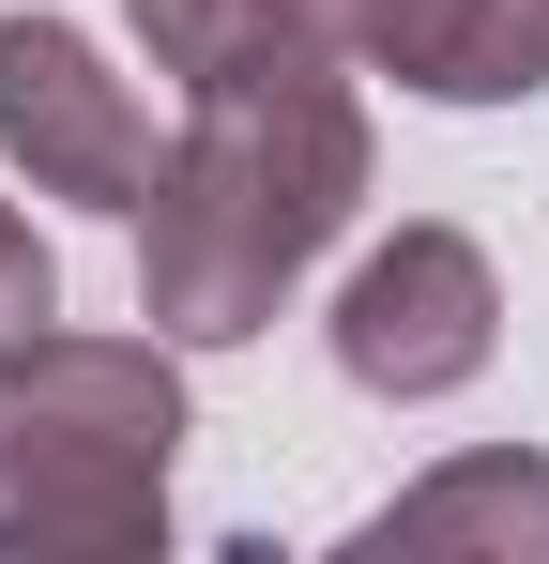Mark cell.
I'll return each mask as SVG.
<instances>
[{"mask_svg":"<svg viewBox=\"0 0 549 564\" xmlns=\"http://www.w3.org/2000/svg\"><path fill=\"white\" fill-rule=\"evenodd\" d=\"M366 93L352 62H274V77H214L183 93L169 153L138 184V321L169 351H245L274 336V305L321 275V245L366 214Z\"/></svg>","mask_w":549,"mask_h":564,"instance_id":"1","label":"cell"},{"mask_svg":"<svg viewBox=\"0 0 549 564\" xmlns=\"http://www.w3.org/2000/svg\"><path fill=\"white\" fill-rule=\"evenodd\" d=\"M198 443L169 336H15L0 351V564H138L169 550V473Z\"/></svg>","mask_w":549,"mask_h":564,"instance_id":"2","label":"cell"},{"mask_svg":"<svg viewBox=\"0 0 549 564\" xmlns=\"http://www.w3.org/2000/svg\"><path fill=\"white\" fill-rule=\"evenodd\" d=\"M321 336H336V381H352V397L428 412V397H458V381H488V351H504V275H488L473 229L412 214V229H381L352 275H336Z\"/></svg>","mask_w":549,"mask_h":564,"instance_id":"3","label":"cell"},{"mask_svg":"<svg viewBox=\"0 0 549 564\" xmlns=\"http://www.w3.org/2000/svg\"><path fill=\"white\" fill-rule=\"evenodd\" d=\"M153 153H169V138H153L138 77L92 46L77 15L15 0V15H0V169L31 198H77V214H138Z\"/></svg>","mask_w":549,"mask_h":564,"instance_id":"4","label":"cell"},{"mask_svg":"<svg viewBox=\"0 0 549 564\" xmlns=\"http://www.w3.org/2000/svg\"><path fill=\"white\" fill-rule=\"evenodd\" d=\"M366 77L412 107H535L549 93V0H366Z\"/></svg>","mask_w":549,"mask_h":564,"instance_id":"5","label":"cell"},{"mask_svg":"<svg viewBox=\"0 0 549 564\" xmlns=\"http://www.w3.org/2000/svg\"><path fill=\"white\" fill-rule=\"evenodd\" d=\"M138 15V62L169 93H214V77H274V62H352L366 0H122Z\"/></svg>","mask_w":549,"mask_h":564,"instance_id":"6","label":"cell"},{"mask_svg":"<svg viewBox=\"0 0 549 564\" xmlns=\"http://www.w3.org/2000/svg\"><path fill=\"white\" fill-rule=\"evenodd\" d=\"M352 550H473V564H549V458L488 443V458H443L412 473Z\"/></svg>","mask_w":549,"mask_h":564,"instance_id":"7","label":"cell"},{"mask_svg":"<svg viewBox=\"0 0 549 564\" xmlns=\"http://www.w3.org/2000/svg\"><path fill=\"white\" fill-rule=\"evenodd\" d=\"M46 321H62V245L0 198V351H15V336H46Z\"/></svg>","mask_w":549,"mask_h":564,"instance_id":"8","label":"cell"}]
</instances>
